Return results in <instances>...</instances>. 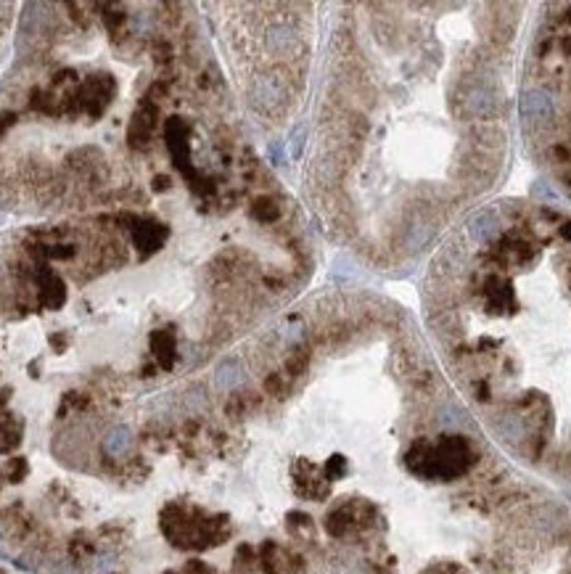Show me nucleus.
<instances>
[{"instance_id": "1", "label": "nucleus", "mask_w": 571, "mask_h": 574, "mask_svg": "<svg viewBox=\"0 0 571 574\" xmlns=\"http://www.w3.org/2000/svg\"><path fill=\"white\" fill-rule=\"evenodd\" d=\"M354 11L333 29L307 185L336 239L376 270H410L508 178L529 5Z\"/></svg>"}, {"instance_id": "2", "label": "nucleus", "mask_w": 571, "mask_h": 574, "mask_svg": "<svg viewBox=\"0 0 571 574\" xmlns=\"http://www.w3.org/2000/svg\"><path fill=\"white\" fill-rule=\"evenodd\" d=\"M424 333L471 421L524 474L571 484V215L495 199L424 265Z\"/></svg>"}, {"instance_id": "3", "label": "nucleus", "mask_w": 571, "mask_h": 574, "mask_svg": "<svg viewBox=\"0 0 571 574\" xmlns=\"http://www.w3.org/2000/svg\"><path fill=\"white\" fill-rule=\"evenodd\" d=\"M130 442H132V437H130V431L125 429V426H117L114 431H109L106 437H104V455L106 458H114V461H119L125 453L130 450Z\"/></svg>"}, {"instance_id": "4", "label": "nucleus", "mask_w": 571, "mask_h": 574, "mask_svg": "<svg viewBox=\"0 0 571 574\" xmlns=\"http://www.w3.org/2000/svg\"><path fill=\"white\" fill-rule=\"evenodd\" d=\"M21 431L24 426L14 416H3L0 418V453H11L21 442Z\"/></svg>"}, {"instance_id": "5", "label": "nucleus", "mask_w": 571, "mask_h": 574, "mask_svg": "<svg viewBox=\"0 0 571 574\" xmlns=\"http://www.w3.org/2000/svg\"><path fill=\"white\" fill-rule=\"evenodd\" d=\"M90 555H95V542H93L85 532H82V535H74L72 542H69V558H72L74 564H82V561H88Z\"/></svg>"}, {"instance_id": "6", "label": "nucleus", "mask_w": 571, "mask_h": 574, "mask_svg": "<svg viewBox=\"0 0 571 574\" xmlns=\"http://www.w3.org/2000/svg\"><path fill=\"white\" fill-rule=\"evenodd\" d=\"M27 474H29V466H27L24 458H11V461L3 466V477L8 481H21Z\"/></svg>"}, {"instance_id": "7", "label": "nucleus", "mask_w": 571, "mask_h": 574, "mask_svg": "<svg viewBox=\"0 0 571 574\" xmlns=\"http://www.w3.org/2000/svg\"><path fill=\"white\" fill-rule=\"evenodd\" d=\"M14 122H16V114H14V111H5V114L0 117V135H3V132H5L8 128H11Z\"/></svg>"}, {"instance_id": "8", "label": "nucleus", "mask_w": 571, "mask_h": 574, "mask_svg": "<svg viewBox=\"0 0 571 574\" xmlns=\"http://www.w3.org/2000/svg\"><path fill=\"white\" fill-rule=\"evenodd\" d=\"M5 400H8V392H0V407L5 405Z\"/></svg>"}]
</instances>
